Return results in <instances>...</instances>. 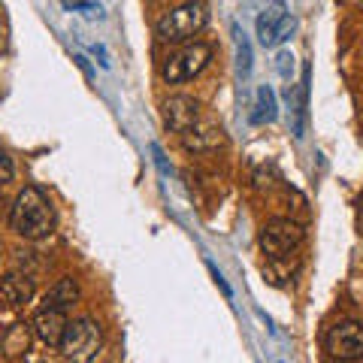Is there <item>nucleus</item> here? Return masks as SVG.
I'll return each mask as SVG.
<instances>
[{"label": "nucleus", "instance_id": "f257e3e1", "mask_svg": "<svg viewBox=\"0 0 363 363\" xmlns=\"http://www.w3.org/2000/svg\"><path fill=\"white\" fill-rule=\"evenodd\" d=\"M9 224L25 240H43L52 230V206L40 188H25L9 209Z\"/></svg>", "mask_w": 363, "mask_h": 363}, {"label": "nucleus", "instance_id": "f03ea898", "mask_svg": "<svg viewBox=\"0 0 363 363\" xmlns=\"http://www.w3.org/2000/svg\"><path fill=\"white\" fill-rule=\"evenodd\" d=\"M206 6L200 4V0H188V4H182L176 9H169V13L157 21V40L161 43H185L191 40L194 33H200L206 28Z\"/></svg>", "mask_w": 363, "mask_h": 363}, {"label": "nucleus", "instance_id": "7ed1b4c3", "mask_svg": "<svg viewBox=\"0 0 363 363\" xmlns=\"http://www.w3.org/2000/svg\"><path fill=\"white\" fill-rule=\"evenodd\" d=\"M100 348H104V333H100L97 321L79 318V321L67 327V336L61 342V354L67 363H94Z\"/></svg>", "mask_w": 363, "mask_h": 363}, {"label": "nucleus", "instance_id": "20e7f679", "mask_svg": "<svg viewBox=\"0 0 363 363\" xmlns=\"http://www.w3.org/2000/svg\"><path fill=\"white\" fill-rule=\"evenodd\" d=\"M209 61H212V45L209 43H191L182 52L169 55V58L164 61V67H161V76L169 85L188 82V79H194L197 73L206 70Z\"/></svg>", "mask_w": 363, "mask_h": 363}, {"label": "nucleus", "instance_id": "39448f33", "mask_svg": "<svg viewBox=\"0 0 363 363\" xmlns=\"http://www.w3.org/2000/svg\"><path fill=\"white\" fill-rule=\"evenodd\" d=\"M303 242V227L294 224L291 218H276L260 230V248L269 260H285L294 255Z\"/></svg>", "mask_w": 363, "mask_h": 363}, {"label": "nucleus", "instance_id": "423d86ee", "mask_svg": "<svg viewBox=\"0 0 363 363\" xmlns=\"http://www.w3.org/2000/svg\"><path fill=\"white\" fill-rule=\"evenodd\" d=\"M327 354L336 363H357L363 360V324L357 321H339L324 336Z\"/></svg>", "mask_w": 363, "mask_h": 363}, {"label": "nucleus", "instance_id": "0eeeda50", "mask_svg": "<svg viewBox=\"0 0 363 363\" xmlns=\"http://www.w3.org/2000/svg\"><path fill=\"white\" fill-rule=\"evenodd\" d=\"M294 18L288 13L285 0H272V4L257 16V40L260 45H279L294 33Z\"/></svg>", "mask_w": 363, "mask_h": 363}, {"label": "nucleus", "instance_id": "6e6552de", "mask_svg": "<svg viewBox=\"0 0 363 363\" xmlns=\"http://www.w3.org/2000/svg\"><path fill=\"white\" fill-rule=\"evenodd\" d=\"M33 333H37V339L43 345L49 348H61L64 336H67V315L64 309H52V306H45V309H40L37 315H33Z\"/></svg>", "mask_w": 363, "mask_h": 363}, {"label": "nucleus", "instance_id": "1a4fd4ad", "mask_svg": "<svg viewBox=\"0 0 363 363\" xmlns=\"http://www.w3.org/2000/svg\"><path fill=\"white\" fill-rule=\"evenodd\" d=\"M197 121H200V106H197V100H191V97H185V94H176V97L164 100V124H167L169 130L188 133Z\"/></svg>", "mask_w": 363, "mask_h": 363}, {"label": "nucleus", "instance_id": "9d476101", "mask_svg": "<svg viewBox=\"0 0 363 363\" xmlns=\"http://www.w3.org/2000/svg\"><path fill=\"white\" fill-rule=\"evenodd\" d=\"M33 291H37V285H33V279L28 272L25 276H21V272H9V276L0 279V297H4V303H9V306L30 303Z\"/></svg>", "mask_w": 363, "mask_h": 363}, {"label": "nucleus", "instance_id": "9b49d317", "mask_svg": "<svg viewBox=\"0 0 363 363\" xmlns=\"http://www.w3.org/2000/svg\"><path fill=\"white\" fill-rule=\"evenodd\" d=\"M182 143L188 152H212L224 143V133L215 124H194L188 133H182Z\"/></svg>", "mask_w": 363, "mask_h": 363}, {"label": "nucleus", "instance_id": "f8f14e48", "mask_svg": "<svg viewBox=\"0 0 363 363\" xmlns=\"http://www.w3.org/2000/svg\"><path fill=\"white\" fill-rule=\"evenodd\" d=\"M30 330L33 327L28 324H9L4 336H0V351H4L6 357H21V354H28V348H30Z\"/></svg>", "mask_w": 363, "mask_h": 363}, {"label": "nucleus", "instance_id": "ddd939ff", "mask_svg": "<svg viewBox=\"0 0 363 363\" xmlns=\"http://www.w3.org/2000/svg\"><path fill=\"white\" fill-rule=\"evenodd\" d=\"M279 118V104H276V94H272L269 85H260L257 94H255V112H252V121L255 124H272Z\"/></svg>", "mask_w": 363, "mask_h": 363}, {"label": "nucleus", "instance_id": "4468645a", "mask_svg": "<svg viewBox=\"0 0 363 363\" xmlns=\"http://www.w3.org/2000/svg\"><path fill=\"white\" fill-rule=\"evenodd\" d=\"M79 300V285H76V279H61V281H55V285L49 288V294H45V306H52V309H67L70 303Z\"/></svg>", "mask_w": 363, "mask_h": 363}, {"label": "nucleus", "instance_id": "2eb2a0df", "mask_svg": "<svg viewBox=\"0 0 363 363\" xmlns=\"http://www.w3.org/2000/svg\"><path fill=\"white\" fill-rule=\"evenodd\" d=\"M236 61H240V73L242 76H248L252 73V45H248V40H245V33H236Z\"/></svg>", "mask_w": 363, "mask_h": 363}, {"label": "nucleus", "instance_id": "dca6fc26", "mask_svg": "<svg viewBox=\"0 0 363 363\" xmlns=\"http://www.w3.org/2000/svg\"><path fill=\"white\" fill-rule=\"evenodd\" d=\"M64 6L79 9V13H85L88 18H104V9H100L97 4H85V0H64Z\"/></svg>", "mask_w": 363, "mask_h": 363}, {"label": "nucleus", "instance_id": "f3484780", "mask_svg": "<svg viewBox=\"0 0 363 363\" xmlns=\"http://www.w3.org/2000/svg\"><path fill=\"white\" fill-rule=\"evenodd\" d=\"M9 179H13V161H9V155L0 149V188H4Z\"/></svg>", "mask_w": 363, "mask_h": 363}, {"label": "nucleus", "instance_id": "a211bd4d", "mask_svg": "<svg viewBox=\"0 0 363 363\" xmlns=\"http://www.w3.org/2000/svg\"><path fill=\"white\" fill-rule=\"evenodd\" d=\"M276 61H279V64H276V67H279V73L285 76V79H291V70H294V55H291V52H279V58H276Z\"/></svg>", "mask_w": 363, "mask_h": 363}, {"label": "nucleus", "instance_id": "6ab92c4d", "mask_svg": "<svg viewBox=\"0 0 363 363\" xmlns=\"http://www.w3.org/2000/svg\"><path fill=\"white\" fill-rule=\"evenodd\" d=\"M152 155H155V164L161 167V173H169V167H167V157H164V152H161V145H157V143H152Z\"/></svg>", "mask_w": 363, "mask_h": 363}, {"label": "nucleus", "instance_id": "aec40b11", "mask_svg": "<svg viewBox=\"0 0 363 363\" xmlns=\"http://www.w3.org/2000/svg\"><path fill=\"white\" fill-rule=\"evenodd\" d=\"M209 269H212V279H215V285H218V288L224 291V297H230V294H233V291H230V285H227V281H224V276H221V272H218V269H215L212 264H209Z\"/></svg>", "mask_w": 363, "mask_h": 363}, {"label": "nucleus", "instance_id": "412c9836", "mask_svg": "<svg viewBox=\"0 0 363 363\" xmlns=\"http://www.w3.org/2000/svg\"><path fill=\"white\" fill-rule=\"evenodd\" d=\"M76 64H79V67H82V70H85V76H91V67H88V61L82 58V55H76Z\"/></svg>", "mask_w": 363, "mask_h": 363}, {"label": "nucleus", "instance_id": "4be33fe9", "mask_svg": "<svg viewBox=\"0 0 363 363\" xmlns=\"http://www.w3.org/2000/svg\"><path fill=\"white\" fill-rule=\"evenodd\" d=\"M357 206H360V212H363V191H360V197H357Z\"/></svg>", "mask_w": 363, "mask_h": 363}, {"label": "nucleus", "instance_id": "5701e85b", "mask_svg": "<svg viewBox=\"0 0 363 363\" xmlns=\"http://www.w3.org/2000/svg\"><path fill=\"white\" fill-rule=\"evenodd\" d=\"M333 363H336V360H333Z\"/></svg>", "mask_w": 363, "mask_h": 363}]
</instances>
